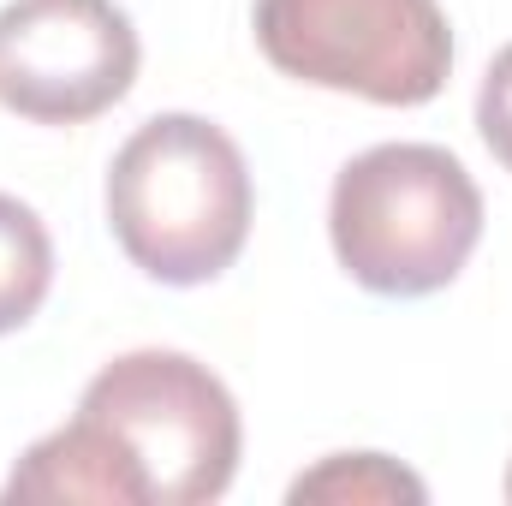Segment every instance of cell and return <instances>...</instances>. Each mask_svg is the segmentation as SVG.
<instances>
[{
	"mask_svg": "<svg viewBox=\"0 0 512 506\" xmlns=\"http://www.w3.org/2000/svg\"><path fill=\"white\" fill-rule=\"evenodd\" d=\"M108 233L161 286L221 280L256 215L245 149L203 114H155L131 131L108 167Z\"/></svg>",
	"mask_w": 512,
	"mask_h": 506,
	"instance_id": "6da1fadb",
	"label": "cell"
},
{
	"mask_svg": "<svg viewBox=\"0 0 512 506\" xmlns=\"http://www.w3.org/2000/svg\"><path fill=\"white\" fill-rule=\"evenodd\" d=\"M328 245L376 298H429L483 245V191L441 143H376L334 173Z\"/></svg>",
	"mask_w": 512,
	"mask_h": 506,
	"instance_id": "7a4b0ae2",
	"label": "cell"
},
{
	"mask_svg": "<svg viewBox=\"0 0 512 506\" xmlns=\"http://www.w3.org/2000/svg\"><path fill=\"white\" fill-rule=\"evenodd\" d=\"M78 417L114 447L137 506L221 501L239 477V399L191 352L143 346L102 364L78 399Z\"/></svg>",
	"mask_w": 512,
	"mask_h": 506,
	"instance_id": "3957f363",
	"label": "cell"
},
{
	"mask_svg": "<svg viewBox=\"0 0 512 506\" xmlns=\"http://www.w3.org/2000/svg\"><path fill=\"white\" fill-rule=\"evenodd\" d=\"M251 30L280 78L376 108H423L453 72L441 0H256Z\"/></svg>",
	"mask_w": 512,
	"mask_h": 506,
	"instance_id": "277c9868",
	"label": "cell"
},
{
	"mask_svg": "<svg viewBox=\"0 0 512 506\" xmlns=\"http://www.w3.org/2000/svg\"><path fill=\"white\" fill-rule=\"evenodd\" d=\"M143 42L114 0H6L0 108L30 126H84L126 102Z\"/></svg>",
	"mask_w": 512,
	"mask_h": 506,
	"instance_id": "5b68a950",
	"label": "cell"
},
{
	"mask_svg": "<svg viewBox=\"0 0 512 506\" xmlns=\"http://www.w3.org/2000/svg\"><path fill=\"white\" fill-rule=\"evenodd\" d=\"M48 292H54V239L30 203L0 191V334L36 322Z\"/></svg>",
	"mask_w": 512,
	"mask_h": 506,
	"instance_id": "8992f818",
	"label": "cell"
},
{
	"mask_svg": "<svg viewBox=\"0 0 512 506\" xmlns=\"http://www.w3.org/2000/svg\"><path fill=\"white\" fill-rule=\"evenodd\" d=\"M286 501H322V506H423L429 501V483L417 471H405L399 459L387 453H328L316 471L292 477Z\"/></svg>",
	"mask_w": 512,
	"mask_h": 506,
	"instance_id": "52a82bcc",
	"label": "cell"
},
{
	"mask_svg": "<svg viewBox=\"0 0 512 506\" xmlns=\"http://www.w3.org/2000/svg\"><path fill=\"white\" fill-rule=\"evenodd\" d=\"M477 131L489 143V155L512 173V42L489 60L483 90H477Z\"/></svg>",
	"mask_w": 512,
	"mask_h": 506,
	"instance_id": "ba28073f",
	"label": "cell"
},
{
	"mask_svg": "<svg viewBox=\"0 0 512 506\" xmlns=\"http://www.w3.org/2000/svg\"><path fill=\"white\" fill-rule=\"evenodd\" d=\"M501 495H507V501H512V465H507V483H501Z\"/></svg>",
	"mask_w": 512,
	"mask_h": 506,
	"instance_id": "9c48e42d",
	"label": "cell"
}]
</instances>
